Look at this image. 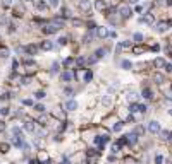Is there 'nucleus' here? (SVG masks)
Returning a JSON list of instances; mask_svg holds the SVG:
<instances>
[{"label": "nucleus", "mask_w": 172, "mask_h": 164, "mask_svg": "<svg viewBox=\"0 0 172 164\" xmlns=\"http://www.w3.org/2000/svg\"><path fill=\"white\" fill-rule=\"evenodd\" d=\"M146 130H148L150 133H160V132H162V128H160V123H158V121H155V120L148 121V125H146Z\"/></svg>", "instance_id": "f257e3e1"}, {"label": "nucleus", "mask_w": 172, "mask_h": 164, "mask_svg": "<svg viewBox=\"0 0 172 164\" xmlns=\"http://www.w3.org/2000/svg\"><path fill=\"white\" fill-rule=\"evenodd\" d=\"M95 33H96V36H98L100 39H105V38L110 36V31H109V28H105V26H98Z\"/></svg>", "instance_id": "f03ea898"}, {"label": "nucleus", "mask_w": 172, "mask_h": 164, "mask_svg": "<svg viewBox=\"0 0 172 164\" xmlns=\"http://www.w3.org/2000/svg\"><path fill=\"white\" fill-rule=\"evenodd\" d=\"M119 14H121L122 19H129V17H131V14H132V10H131L129 5H122L121 9H119Z\"/></svg>", "instance_id": "7ed1b4c3"}, {"label": "nucleus", "mask_w": 172, "mask_h": 164, "mask_svg": "<svg viewBox=\"0 0 172 164\" xmlns=\"http://www.w3.org/2000/svg\"><path fill=\"white\" fill-rule=\"evenodd\" d=\"M79 9H81L84 14H88L91 10V2L90 0H79Z\"/></svg>", "instance_id": "20e7f679"}, {"label": "nucleus", "mask_w": 172, "mask_h": 164, "mask_svg": "<svg viewBox=\"0 0 172 164\" xmlns=\"http://www.w3.org/2000/svg\"><path fill=\"white\" fill-rule=\"evenodd\" d=\"M38 46H40V50H43V51H50V50L53 48V43H52V41H48V39H43Z\"/></svg>", "instance_id": "39448f33"}, {"label": "nucleus", "mask_w": 172, "mask_h": 164, "mask_svg": "<svg viewBox=\"0 0 172 164\" xmlns=\"http://www.w3.org/2000/svg\"><path fill=\"white\" fill-rule=\"evenodd\" d=\"M72 79H74V74H72L71 70H65V72H62L60 74V80L62 82H71Z\"/></svg>", "instance_id": "423d86ee"}, {"label": "nucleus", "mask_w": 172, "mask_h": 164, "mask_svg": "<svg viewBox=\"0 0 172 164\" xmlns=\"http://www.w3.org/2000/svg\"><path fill=\"white\" fill-rule=\"evenodd\" d=\"M95 36H96V33H93V31H88V33L83 36V43H84V45H90L91 41L95 39Z\"/></svg>", "instance_id": "0eeeda50"}, {"label": "nucleus", "mask_w": 172, "mask_h": 164, "mask_svg": "<svg viewBox=\"0 0 172 164\" xmlns=\"http://www.w3.org/2000/svg\"><path fill=\"white\" fill-rule=\"evenodd\" d=\"M59 29H60V28H57L55 24H48V26H45V28H43V33H45V34H55Z\"/></svg>", "instance_id": "6e6552de"}, {"label": "nucleus", "mask_w": 172, "mask_h": 164, "mask_svg": "<svg viewBox=\"0 0 172 164\" xmlns=\"http://www.w3.org/2000/svg\"><path fill=\"white\" fill-rule=\"evenodd\" d=\"M35 7H36V10H40V12H45V10L48 9L47 2H43V0H36L35 2Z\"/></svg>", "instance_id": "1a4fd4ad"}, {"label": "nucleus", "mask_w": 172, "mask_h": 164, "mask_svg": "<svg viewBox=\"0 0 172 164\" xmlns=\"http://www.w3.org/2000/svg\"><path fill=\"white\" fill-rule=\"evenodd\" d=\"M38 50H40V46H36V45H28V46L24 48V51H26L28 55H36Z\"/></svg>", "instance_id": "9d476101"}, {"label": "nucleus", "mask_w": 172, "mask_h": 164, "mask_svg": "<svg viewBox=\"0 0 172 164\" xmlns=\"http://www.w3.org/2000/svg\"><path fill=\"white\" fill-rule=\"evenodd\" d=\"M65 109H67V111H74V109H78V103H76L74 99H67V103H65Z\"/></svg>", "instance_id": "9b49d317"}, {"label": "nucleus", "mask_w": 172, "mask_h": 164, "mask_svg": "<svg viewBox=\"0 0 172 164\" xmlns=\"http://www.w3.org/2000/svg\"><path fill=\"white\" fill-rule=\"evenodd\" d=\"M153 65L157 68H162V67H165L167 63H165V58H162V57H158V58H155L153 60Z\"/></svg>", "instance_id": "f8f14e48"}, {"label": "nucleus", "mask_w": 172, "mask_h": 164, "mask_svg": "<svg viewBox=\"0 0 172 164\" xmlns=\"http://www.w3.org/2000/svg\"><path fill=\"white\" fill-rule=\"evenodd\" d=\"M22 130H24V132H33V130H35V123H33V121H30V120H28V121H24Z\"/></svg>", "instance_id": "ddd939ff"}, {"label": "nucleus", "mask_w": 172, "mask_h": 164, "mask_svg": "<svg viewBox=\"0 0 172 164\" xmlns=\"http://www.w3.org/2000/svg\"><path fill=\"white\" fill-rule=\"evenodd\" d=\"M105 51H107L105 48H98L96 51H95V53H93V57L96 58V60H101V58L105 57Z\"/></svg>", "instance_id": "4468645a"}, {"label": "nucleus", "mask_w": 172, "mask_h": 164, "mask_svg": "<svg viewBox=\"0 0 172 164\" xmlns=\"http://www.w3.org/2000/svg\"><path fill=\"white\" fill-rule=\"evenodd\" d=\"M141 96L145 97V99H152L153 97V92H152V89H148V87H145L141 91Z\"/></svg>", "instance_id": "2eb2a0df"}, {"label": "nucleus", "mask_w": 172, "mask_h": 164, "mask_svg": "<svg viewBox=\"0 0 172 164\" xmlns=\"http://www.w3.org/2000/svg\"><path fill=\"white\" fill-rule=\"evenodd\" d=\"M167 29H169V22H158L157 24V31L158 33H165Z\"/></svg>", "instance_id": "dca6fc26"}, {"label": "nucleus", "mask_w": 172, "mask_h": 164, "mask_svg": "<svg viewBox=\"0 0 172 164\" xmlns=\"http://www.w3.org/2000/svg\"><path fill=\"white\" fill-rule=\"evenodd\" d=\"M126 138H127V144L134 145L136 142H138V137H136V133H129V135H126Z\"/></svg>", "instance_id": "f3484780"}, {"label": "nucleus", "mask_w": 172, "mask_h": 164, "mask_svg": "<svg viewBox=\"0 0 172 164\" xmlns=\"http://www.w3.org/2000/svg\"><path fill=\"white\" fill-rule=\"evenodd\" d=\"M129 46H131V43H129V41H121V43L117 45V51H122V50L129 48Z\"/></svg>", "instance_id": "a211bd4d"}, {"label": "nucleus", "mask_w": 172, "mask_h": 164, "mask_svg": "<svg viewBox=\"0 0 172 164\" xmlns=\"http://www.w3.org/2000/svg\"><path fill=\"white\" fill-rule=\"evenodd\" d=\"M153 80H155L157 84H163V82H165V77H163L162 74H153Z\"/></svg>", "instance_id": "6ab92c4d"}, {"label": "nucleus", "mask_w": 172, "mask_h": 164, "mask_svg": "<svg viewBox=\"0 0 172 164\" xmlns=\"http://www.w3.org/2000/svg\"><path fill=\"white\" fill-rule=\"evenodd\" d=\"M127 101H129L131 104H136V101H138V94H136V92H129V96H127Z\"/></svg>", "instance_id": "aec40b11"}, {"label": "nucleus", "mask_w": 172, "mask_h": 164, "mask_svg": "<svg viewBox=\"0 0 172 164\" xmlns=\"http://www.w3.org/2000/svg\"><path fill=\"white\" fill-rule=\"evenodd\" d=\"M140 21H141V22H148V24L152 26L153 22H155V17H153L152 14H146V17H145V19H140Z\"/></svg>", "instance_id": "412c9836"}, {"label": "nucleus", "mask_w": 172, "mask_h": 164, "mask_svg": "<svg viewBox=\"0 0 172 164\" xmlns=\"http://www.w3.org/2000/svg\"><path fill=\"white\" fill-rule=\"evenodd\" d=\"M22 63H24L26 67H36V63H35V60H33V58H24V60H22Z\"/></svg>", "instance_id": "4be33fe9"}, {"label": "nucleus", "mask_w": 172, "mask_h": 164, "mask_svg": "<svg viewBox=\"0 0 172 164\" xmlns=\"http://www.w3.org/2000/svg\"><path fill=\"white\" fill-rule=\"evenodd\" d=\"M9 149H10L9 144H5V142H2V144H0V152H2V154H7V152H9Z\"/></svg>", "instance_id": "5701e85b"}, {"label": "nucleus", "mask_w": 172, "mask_h": 164, "mask_svg": "<svg viewBox=\"0 0 172 164\" xmlns=\"http://www.w3.org/2000/svg\"><path fill=\"white\" fill-rule=\"evenodd\" d=\"M95 7H96L98 10H107L105 9V2H103V0H96V2H95Z\"/></svg>", "instance_id": "b1692460"}, {"label": "nucleus", "mask_w": 172, "mask_h": 164, "mask_svg": "<svg viewBox=\"0 0 172 164\" xmlns=\"http://www.w3.org/2000/svg\"><path fill=\"white\" fill-rule=\"evenodd\" d=\"M132 133H136V135H138V137H141L143 133H145V128H143L141 125H138V126H136V128H134V132H132Z\"/></svg>", "instance_id": "393cba45"}, {"label": "nucleus", "mask_w": 172, "mask_h": 164, "mask_svg": "<svg viewBox=\"0 0 172 164\" xmlns=\"http://www.w3.org/2000/svg\"><path fill=\"white\" fill-rule=\"evenodd\" d=\"M0 58H2V60L9 58V50L7 48H0Z\"/></svg>", "instance_id": "a878e982"}, {"label": "nucleus", "mask_w": 172, "mask_h": 164, "mask_svg": "<svg viewBox=\"0 0 172 164\" xmlns=\"http://www.w3.org/2000/svg\"><path fill=\"white\" fill-rule=\"evenodd\" d=\"M143 38H145V36H143L141 33H134V34H132V39H134L136 43H141V41H143Z\"/></svg>", "instance_id": "bb28decb"}, {"label": "nucleus", "mask_w": 172, "mask_h": 164, "mask_svg": "<svg viewBox=\"0 0 172 164\" xmlns=\"http://www.w3.org/2000/svg\"><path fill=\"white\" fill-rule=\"evenodd\" d=\"M110 103H112V97L110 96H103V97H101V104H103V106H109Z\"/></svg>", "instance_id": "cd10ccee"}, {"label": "nucleus", "mask_w": 172, "mask_h": 164, "mask_svg": "<svg viewBox=\"0 0 172 164\" xmlns=\"http://www.w3.org/2000/svg\"><path fill=\"white\" fill-rule=\"evenodd\" d=\"M121 65H122V68H124V70H129V68L132 67V63L129 62V60H122V63H121Z\"/></svg>", "instance_id": "c85d7f7f"}, {"label": "nucleus", "mask_w": 172, "mask_h": 164, "mask_svg": "<svg viewBox=\"0 0 172 164\" xmlns=\"http://www.w3.org/2000/svg\"><path fill=\"white\" fill-rule=\"evenodd\" d=\"M76 63H78V67H83L84 63H88V60L84 57H79V58H76Z\"/></svg>", "instance_id": "c756f323"}, {"label": "nucleus", "mask_w": 172, "mask_h": 164, "mask_svg": "<svg viewBox=\"0 0 172 164\" xmlns=\"http://www.w3.org/2000/svg\"><path fill=\"white\" fill-rule=\"evenodd\" d=\"M64 92H65L67 99H72V96H74V91H72L71 87H65V91H64Z\"/></svg>", "instance_id": "7c9ffc66"}, {"label": "nucleus", "mask_w": 172, "mask_h": 164, "mask_svg": "<svg viewBox=\"0 0 172 164\" xmlns=\"http://www.w3.org/2000/svg\"><path fill=\"white\" fill-rule=\"evenodd\" d=\"M72 63H74V58H72V57H69V58H65V60H64V67H71Z\"/></svg>", "instance_id": "2f4dec72"}, {"label": "nucleus", "mask_w": 172, "mask_h": 164, "mask_svg": "<svg viewBox=\"0 0 172 164\" xmlns=\"http://www.w3.org/2000/svg\"><path fill=\"white\" fill-rule=\"evenodd\" d=\"M21 133H22V130H21L19 126H14V128H12V135H16V137H21Z\"/></svg>", "instance_id": "473e14b6"}, {"label": "nucleus", "mask_w": 172, "mask_h": 164, "mask_svg": "<svg viewBox=\"0 0 172 164\" xmlns=\"http://www.w3.org/2000/svg\"><path fill=\"white\" fill-rule=\"evenodd\" d=\"M122 125H124L122 121H117V123L114 125V128H112V130H114V132H121V130H122Z\"/></svg>", "instance_id": "72a5a7b5"}, {"label": "nucleus", "mask_w": 172, "mask_h": 164, "mask_svg": "<svg viewBox=\"0 0 172 164\" xmlns=\"http://www.w3.org/2000/svg\"><path fill=\"white\" fill-rule=\"evenodd\" d=\"M160 135H162V138L169 140V138H171V132H169V130H162V132H160Z\"/></svg>", "instance_id": "f704fd0d"}, {"label": "nucleus", "mask_w": 172, "mask_h": 164, "mask_svg": "<svg viewBox=\"0 0 172 164\" xmlns=\"http://www.w3.org/2000/svg\"><path fill=\"white\" fill-rule=\"evenodd\" d=\"M124 163L126 164H138V161L134 157H124Z\"/></svg>", "instance_id": "c9c22d12"}, {"label": "nucleus", "mask_w": 172, "mask_h": 164, "mask_svg": "<svg viewBox=\"0 0 172 164\" xmlns=\"http://www.w3.org/2000/svg\"><path fill=\"white\" fill-rule=\"evenodd\" d=\"M59 63H53V65H52V68H50V74H59Z\"/></svg>", "instance_id": "e433bc0d"}, {"label": "nucleus", "mask_w": 172, "mask_h": 164, "mask_svg": "<svg viewBox=\"0 0 172 164\" xmlns=\"http://www.w3.org/2000/svg\"><path fill=\"white\" fill-rule=\"evenodd\" d=\"M91 79H93V74L88 70V72L84 74V82H91Z\"/></svg>", "instance_id": "4c0bfd02"}, {"label": "nucleus", "mask_w": 172, "mask_h": 164, "mask_svg": "<svg viewBox=\"0 0 172 164\" xmlns=\"http://www.w3.org/2000/svg\"><path fill=\"white\" fill-rule=\"evenodd\" d=\"M35 97H36V99H43V97H45V91H36V92H35Z\"/></svg>", "instance_id": "58836bf2"}, {"label": "nucleus", "mask_w": 172, "mask_h": 164, "mask_svg": "<svg viewBox=\"0 0 172 164\" xmlns=\"http://www.w3.org/2000/svg\"><path fill=\"white\" fill-rule=\"evenodd\" d=\"M121 151V144L119 142H115V144L112 145V152H119Z\"/></svg>", "instance_id": "ea45409f"}, {"label": "nucleus", "mask_w": 172, "mask_h": 164, "mask_svg": "<svg viewBox=\"0 0 172 164\" xmlns=\"http://www.w3.org/2000/svg\"><path fill=\"white\" fill-rule=\"evenodd\" d=\"M35 109H36L38 113H45V109H47V108L43 106V104H36V106H35Z\"/></svg>", "instance_id": "a19ab883"}, {"label": "nucleus", "mask_w": 172, "mask_h": 164, "mask_svg": "<svg viewBox=\"0 0 172 164\" xmlns=\"http://www.w3.org/2000/svg\"><path fill=\"white\" fill-rule=\"evenodd\" d=\"M21 82H22V86H28V84H31V77H22Z\"/></svg>", "instance_id": "79ce46f5"}, {"label": "nucleus", "mask_w": 172, "mask_h": 164, "mask_svg": "<svg viewBox=\"0 0 172 164\" xmlns=\"http://www.w3.org/2000/svg\"><path fill=\"white\" fill-rule=\"evenodd\" d=\"M59 45H60V46L67 45V36H62V38H59Z\"/></svg>", "instance_id": "37998d69"}, {"label": "nucleus", "mask_w": 172, "mask_h": 164, "mask_svg": "<svg viewBox=\"0 0 172 164\" xmlns=\"http://www.w3.org/2000/svg\"><path fill=\"white\" fill-rule=\"evenodd\" d=\"M138 113H146V106H145V104H138Z\"/></svg>", "instance_id": "c03bdc74"}, {"label": "nucleus", "mask_w": 172, "mask_h": 164, "mask_svg": "<svg viewBox=\"0 0 172 164\" xmlns=\"http://www.w3.org/2000/svg\"><path fill=\"white\" fill-rule=\"evenodd\" d=\"M0 113H2L4 116H7L10 111H9V108H7V106H4V108H0Z\"/></svg>", "instance_id": "a18cd8bd"}, {"label": "nucleus", "mask_w": 172, "mask_h": 164, "mask_svg": "<svg viewBox=\"0 0 172 164\" xmlns=\"http://www.w3.org/2000/svg\"><path fill=\"white\" fill-rule=\"evenodd\" d=\"M129 111H131V113H138V103H136V104H131V106H129Z\"/></svg>", "instance_id": "49530a36"}, {"label": "nucleus", "mask_w": 172, "mask_h": 164, "mask_svg": "<svg viewBox=\"0 0 172 164\" xmlns=\"http://www.w3.org/2000/svg\"><path fill=\"white\" fill-rule=\"evenodd\" d=\"M48 2H50L52 7H59V4H60V0H48Z\"/></svg>", "instance_id": "de8ad7c7"}, {"label": "nucleus", "mask_w": 172, "mask_h": 164, "mask_svg": "<svg viewBox=\"0 0 172 164\" xmlns=\"http://www.w3.org/2000/svg\"><path fill=\"white\" fill-rule=\"evenodd\" d=\"M22 104H24V106H33V99H24Z\"/></svg>", "instance_id": "09e8293b"}, {"label": "nucleus", "mask_w": 172, "mask_h": 164, "mask_svg": "<svg viewBox=\"0 0 172 164\" xmlns=\"http://www.w3.org/2000/svg\"><path fill=\"white\" fill-rule=\"evenodd\" d=\"M9 96H10V94H7V92H4V94L0 96V101H7V99H9Z\"/></svg>", "instance_id": "8fccbe9b"}, {"label": "nucleus", "mask_w": 172, "mask_h": 164, "mask_svg": "<svg viewBox=\"0 0 172 164\" xmlns=\"http://www.w3.org/2000/svg\"><path fill=\"white\" fill-rule=\"evenodd\" d=\"M155 163H157V164H162L163 163V157H162V155H157V157H155Z\"/></svg>", "instance_id": "3c124183"}, {"label": "nucleus", "mask_w": 172, "mask_h": 164, "mask_svg": "<svg viewBox=\"0 0 172 164\" xmlns=\"http://www.w3.org/2000/svg\"><path fill=\"white\" fill-rule=\"evenodd\" d=\"M17 67H19V62H17V60H12V68H14V72H16Z\"/></svg>", "instance_id": "603ef678"}, {"label": "nucleus", "mask_w": 172, "mask_h": 164, "mask_svg": "<svg viewBox=\"0 0 172 164\" xmlns=\"http://www.w3.org/2000/svg\"><path fill=\"white\" fill-rule=\"evenodd\" d=\"M163 68H165V72H169V74H171V72H172V63H167Z\"/></svg>", "instance_id": "864d4df0"}, {"label": "nucleus", "mask_w": 172, "mask_h": 164, "mask_svg": "<svg viewBox=\"0 0 172 164\" xmlns=\"http://www.w3.org/2000/svg\"><path fill=\"white\" fill-rule=\"evenodd\" d=\"M146 48H143V46H140V48H134V53H143Z\"/></svg>", "instance_id": "5fc2aeb1"}, {"label": "nucleus", "mask_w": 172, "mask_h": 164, "mask_svg": "<svg viewBox=\"0 0 172 164\" xmlns=\"http://www.w3.org/2000/svg\"><path fill=\"white\" fill-rule=\"evenodd\" d=\"M4 130H5V121L0 120V132H4Z\"/></svg>", "instance_id": "6e6d98bb"}, {"label": "nucleus", "mask_w": 172, "mask_h": 164, "mask_svg": "<svg viewBox=\"0 0 172 164\" xmlns=\"http://www.w3.org/2000/svg\"><path fill=\"white\" fill-rule=\"evenodd\" d=\"M72 24H74V26H81L83 22H81L79 19H74V21H72Z\"/></svg>", "instance_id": "4d7b16f0"}, {"label": "nucleus", "mask_w": 172, "mask_h": 164, "mask_svg": "<svg viewBox=\"0 0 172 164\" xmlns=\"http://www.w3.org/2000/svg\"><path fill=\"white\" fill-rule=\"evenodd\" d=\"M126 121H129V123H132V121H134V116H132V115H129L127 118H126Z\"/></svg>", "instance_id": "13d9d810"}, {"label": "nucleus", "mask_w": 172, "mask_h": 164, "mask_svg": "<svg viewBox=\"0 0 172 164\" xmlns=\"http://www.w3.org/2000/svg\"><path fill=\"white\" fill-rule=\"evenodd\" d=\"M30 164H40V161H38V159H31Z\"/></svg>", "instance_id": "bf43d9fd"}, {"label": "nucleus", "mask_w": 172, "mask_h": 164, "mask_svg": "<svg viewBox=\"0 0 172 164\" xmlns=\"http://www.w3.org/2000/svg\"><path fill=\"white\" fill-rule=\"evenodd\" d=\"M153 51H158V50H160V46H158V45H153Z\"/></svg>", "instance_id": "052dcab7"}, {"label": "nucleus", "mask_w": 172, "mask_h": 164, "mask_svg": "<svg viewBox=\"0 0 172 164\" xmlns=\"http://www.w3.org/2000/svg\"><path fill=\"white\" fill-rule=\"evenodd\" d=\"M129 4H138V0H129Z\"/></svg>", "instance_id": "680f3d73"}, {"label": "nucleus", "mask_w": 172, "mask_h": 164, "mask_svg": "<svg viewBox=\"0 0 172 164\" xmlns=\"http://www.w3.org/2000/svg\"><path fill=\"white\" fill-rule=\"evenodd\" d=\"M167 5H171L172 7V0H167Z\"/></svg>", "instance_id": "e2e57ef3"}, {"label": "nucleus", "mask_w": 172, "mask_h": 164, "mask_svg": "<svg viewBox=\"0 0 172 164\" xmlns=\"http://www.w3.org/2000/svg\"><path fill=\"white\" fill-rule=\"evenodd\" d=\"M26 2H31V0H26Z\"/></svg>", "instance_id": "0e129e2a"}]
</instances>
